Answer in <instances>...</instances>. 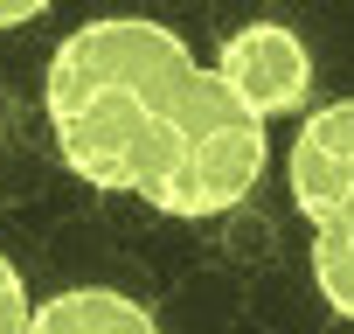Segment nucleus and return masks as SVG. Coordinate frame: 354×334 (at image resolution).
<instances>
[{
	"instance_id": "f257e3e1",
	"label": "nucleus",
	"mask_w": 354,
	"mask_h": 334,
	"mask_svg": "<svg viewBox=\"0 0 354 334\" xmlns=\"http://www.w3.org/2000/svg\"><path fill=\"white\" fill-rule=\"evenodd\" d=\"M188 77H195L188 42L160 21L111 15V21L70 28L42 77V112L63 167L91 188L139 195Z\"/></svg>"
},
{
	"instance_id": "f03ea898",
	"label": "nucleus",
	"mask_w": 354,
	"mask_h": 334,
	"mask_svg": "<svg viewBox=\"0 0 354 334\" xmlns=\"http://www.w3.org/2000/svg\"><path fill=\"white\" fill-rule=\"evenodd\" d=\"M264 175V118L236 105V91L195 63L181 105H174L160 146H153V167L139 182V202L160 209V216H181V223H202V216H223L236 209Z\"/></svg>"
},
{
	"instance_id": "7ed1b4c3",
	"label": "nucleus",
	"mask_w": 354,
	"mask_h": 334,
	"mask_svg": "<svg viewBox=\"0 0 354 334\" xmlns=\"http://www.w3.org/2000/svg\"><path fill=\"white\" fill-rule=\"evenodd\" d=\"M209 70H216V77L236 91V105L257 112L264 125H271V118H292V112H313V49H306L285 21H250V28H236V35L216 49Z\"/></svg>"
},
{
	"instance_id": "20e7f679",
	"label": "nucleus",
	"mask_w": 354,
	"mask_h": 334,
	"mask_svg": "<svg viewBox=\"0 0 354 334\" xmlns=\"http://www.w3.org/2000/svg\"><path fill=\"white\" fill-rule=\"evenodd\" d=\"M285 175H292V202L306 209V223L354 202V98H333L299 118Z\"/></svg>"
},
{
	"instance_id": "39448f33",
	"label": "nucleus",
	"mask_w": 354,
	"mask_h": 334,
	"mask_svg": "<svg viewBox=\"0 0 354 334\" xmlns=\"http://www.w3.org/2000/svg\"><path fill=\"white\" fill-rule=\"evenodd\" d=\"M28 334H160V320L132 299V292H111V285H70L56 299L35 306Z\"/></svg>"
},
{
	"instance_id": "423d86ee",
	"label": "nucleus",
	"mask_w": 354,
	"mask_h": 334,
	"mask_svg": "<svg viewBox=\"0 0 354 334\" xmlns=\"http://www.w3.org/2000/svg\"><path fill=\"white\" fill-rule=\"evenodd\" d=\"M313 285L340 320H354V202L313 223Z\"/></svg>"
},
{
	"instance_id": "0eeeda50",
	"label": "nucleus",
	"mask_w": 354,
	"mask_h": 334,
	"mask_svg": "<svg viewBox=\"0 0 354 334\" xmlns=\"http://www.w3.org/2000/svg\"><path fill=\"white\" fill-rule=\"evenodd\" d=\"M28 320H35V299H28L15 258L0 251V334H28Z\"/></svg>"
},
{
	"instance_id": "6e6552de",
	"label": "nucleus",
	"mask_w": 354,
	"mask_h": 334,
	"mask_svg": "<svg viewBox=\"0 0 354 334\" xmlns=\"http://www.w3.org/2000/svg\"><path fill=\"white\" fill-rule=\"evenodd\" d=\"M42 21V0H21V8H0V28H28Z\"/></svg>"
}]
</instances>
